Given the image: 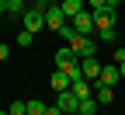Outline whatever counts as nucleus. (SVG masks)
I'll return each instance as SVG.
<instances>
[{"label":"nucleus","mask_w":125,"mask_h":115,"mask_svg":"<svg viewBox=\"0 0 125 115\" xmlns=\"http://www.w3.org/2000/svg\"><path fill=\"white\" fill-rule=\"evenodd\" d=\"M49 115H66V112H62L59 105H49Z\"/></svg>","instance_id":"nucleus-23"},{"label":"nucleus","mask_w":125,"mask_h":115,"mask_svg":"<svg viewBox=\"0 0 125 115\" xmlns=\"http://www.w3.org/2000/svg\"><path fill=\"white\" fill-rule=\"evenodd\" d=\"M94 98H97V105H111L115 101V87H104V84H94Z\"/></svg>","instance_id":"nucleus-11"},{"label":"nucleus","mask_w":125,"mask_h":115,"mask_svg":"<svg viewBox=\"0 0 125 115\" xmlns=\"http://www.w3.org/2000/svg\"><path fill=\"white\" fill-rule=\"evenodd\" d=\"M73 91H76V98H90L94 94V84H90V80H76Z\"/></svg>","instance_id":"nucleus-14"},{"label":"nucleus","mask_w":125,"mask_h":115,"mask_svg":"<svg viewBox=\"0 0 125 115\" xmlns=\"http://www.w3.org/2000/svg\"><path fill=\"white\" fill-rule=\"evenodd\" d=\"M21 25L31 31V35H35V31H42V28H45V11H42V7H28V11L21 14Z\"/></svg>","instance_id":"nucleus-3"},{"label":"nucleus","mask_w":125,"mask_h":115,"mask_svg":"<svg viewBox=\"0 0 125 115\" xmlns=\"http://www.w3.org/2000/svg\"><path fill=\"white\" fill-rule=\"evenodd\" d=\"M31 42H35V35H31L28 28H21V31H18V45L24 49V45H31Z\"/></svg>","instance_id":"nucleus-17"},{"label":"nucleus","mask_w":125,"mask_h":115,"mask_svg":"<svg viewBox=\"0 0 125 115\" xmlns=\"http://www.w3.org/2000/svg\"><path fill=\"white\" fill-rule=\"evenodd\" d=\"M59 7H62V14H66V18L73 21L80 11H87V0H59Z\"/></svg>","instance_id":"nucleus-9"},{"label":"nucleus","mask_w":125,"mask_h":115,"mask_svg":"<svg viewBox=\"0 0 125 115\" xmlns=\"http://www.w3.org/2000/svg\"><path fill=\"white\" fill-rule=\"evenodd\" d=\"M56 105H59L62 112H76V105H80V98H76V91L70 87V91H59V98H56Z\"/></svg>","instance_id":"nucleus-8"},{"label":"nucleus","mask_w":125,"mask_h":115,"mask_svg":"<svg viewBox=\"0 0 125 115\" xmlns=\"http://www.w3.org/2000/svg\"><path fill=\"white\" fill-rule=\"evenodd\" d=\"M70 49L76 56H97V38L94 35H80V31H76V35L70 38Z\"/></svg>","instance_id":"nucleus-1"},{"label":"nucleus","mask_w":125,"mask_h":115,"mask_svg":"<svg viewBox=\"0 0 125 115\" xmlns=\"http://www.w3.org/2000/svg\"><path fill=\"white\" fill-rule=\"evenodd\" d=\"M115 25H118V7H104V11L94 14V31L97 28H115Z\"/></svg>","instance_id":"nucleus-5"},{"label":"nucleus","mask_w":125,"mask_h":115,"mask_svg":"<svg viewBox=\"0 0 125 115\" xmlns=\"http://www.w3.org/2000/svg\"><path fill=\"white\" fill-rule=\"evenodd\" d=\"M115 38H118L115 28H97V42H115Z\"/></svg>","instance_id":"nucleus-16"},{"label":"nucleus","mask_w":125,"mask_h":115,"mask_svg":"<svg viewBox=\"0 0 125 115\" xmlns=\"http://www.w3.org/2000/svg\"><path fill=\"white\" fill-rule=\"evenodd\" d=\"M49 4H52V0H31V7H42V11L49 7Z\"/></svg>","instance_id":"nucleus-21"},{"label":"nucleus","mask_w":125,"mask_h":115,"mask_svg":"<svg viewBox=\"0 0 125 115\" xmlns=\"http://www.w3.org/2000/svg\"><path fill=\"white\" fill-rule=\"evenodd\" d=\"M104 7H108V0H87V11H94V14L104 11Z\"/></svg>","instance_id":"nucleus-19"},{"label":"nucleus","mask_w":125,"mask_h":115,"mask_svg":"<svg viewBox=\"0 0 125 115\" xmlns=\"http://www.w3.org/2000/svg\"><path fill=\"white\" fill-rule=\"evenodd\" d=\"M97 108H101V105H97V98H94V94H90V98H80V105H76L80 115H97Z\"/></svg>","instance_id":"nucleus-12"},{"label":"nucleus","mask_w":125,"mask_h":115,"mask_svg":"<svg viewBox=\"0 0 125 115\" xmlns=\"http://www.w3.org/2000/svg\"><path fill=\"white\" fill-rule=\"evenodd\" d=\"M70 18H66V14H62V7H59V0H52V4L49 7H45V28H49V31H59L62 25H66Z\"/></svg>","instance_id":"nucleus-2"},{"label":"nucleus","mask_w":125,"mask_h":115,"mask_svg":"<svg viewBox=\"0 0 125 115\" xmlns=\"http://www.w3.org/2000/svg\"><path fill=\"white\" fill-rule=\"evenodd\" d=\"M4 4H7V14H10V18H21V14L28 11V0H4Z\"/></svg>","instance_id":"nucleus-13"},{"label":"nucleus","mask_w":125,"mask_h":115,"mask_svg":"<svg viewBox=\"0 0 125 115\" xmlns=\"http://www.w3.org/2000/svg\"><path fill=\"white\" fill-rule=\"evenodd\" d=\"M118 4H122V0H108V7H118Z\"/></svg>","instance_id":"nucleus-24"},{"label":"nucleus","mask_w":125,"mask_h":115,"mask_svg":"<svg viewBox=\"0 0 125 115\" xmlns=\"http://www.w3.org/2000/svg\"><path fill=\"white\" fill-rule=\"evenodd\" d=\"M118 80H122V70H118V63H104V66H101V77L94 80V84H104V87H115Z\"/></svg>","instance_id":"nucleus-4"},{"label":"nucleus","mask_w":125,"mask_h":115,"mask_svg":"<svg viewBox=\"0 0 125 115\" xmlns=\"http://www.w3.org/2000/svg\"><path fill=\"white\" fill-rule=\"evenodd\" d=\"M10 115H28V101H14L10 105Z\"/></svg>","instance_id":"nucleus-18"},{"label":"nucleus","mask_w":125,"mask_h":115,"mask_svg":"<svg viewBox=\"0 0 125 115\" xmlns=\"http://www.w3.org/2000/svg\"><path fill=\"white\" fill-rule=\"evenodd\" d=\"M7 56H10V45H7V42H0V63H4Z\"/></svg>","instance_id":"nucleus-20"},{"label":"nucleus","mask_w":125,"mask_h":115,"mask_svg":"<svg viewBox=\"0 0 125 115\" xmlns=\"http://www.w3.org/2000/svg\"><path fill=\"white\" fill-rule=\"evenodd\" d=\"M28 115H49V105L45 101H28Z\"/></svg>","instance_id":"nucleus-15"},{"label":"nucleus","mask_w":125,"mask_h":115,"mask_svg":"<svg viewBox=\"0 0 125 115\" xmlns=\"http://www.w3.org/2000/svg\"><path fill=\"white\" fill-rule=\"evenodd\" d=\"M118 70H122V77H125V59H122V63H118Z\"/></svg>","instance_id":"nucleus-25"},{"label":"nucleus","mask_w":125,"mask_h":115,"mask_svg":"<svg viewBox=\"0 0 125 115\" xmlns=\"http://www.w3.org/2000/svg\"><path fill=\"white\" fill-rule=\"evenodd\" d=\"M80 70H83L87 80H97V77H101V59H97V56H83V59H80Z\"/></svg>","instance_id":"nucleus-7"},{"label":"nucleus","mask_w":125,"mask_h":115,"mask_svg":"<svg viewBox=\"0 0 125 115\" xmlns=\"http://www.w3.org/2000/svg\"><path fill=\"white\" fill-rule=\"evenodd\" d=\"M49 87H52V91L59 94V91H70L73 84H70V77L62 73V70H52V77H49Z\"/></svg>","instance_id":"nucleus-10"},{"label":"nucleus","mask_w":125,"mask_h":115,"mask_svg":"<svg viewBox=\"0 0 125 115\" xmlns=\"http://www.w3.org/2000/svg\"><path fill=\"white\" fill-rule=\"evenodd\" d=\"M111 59H115V63H122V59H125V49H115V56H111Z\"/></svg>","instance_id":"nucleus-22"},{"label":"nucleus","mask_w":125,"mask_h":115,"mask_svg":"<svg viewBox=\"0 0 125 115\" xmlns=\"http://www.w3.org/2000/svg\"><path fill=\"white\" fill-rule=\"evenodd\" d=\"M70 25L80 31V35H94V11H80V14H76Z\"/></svg>","instance_id":"nucleus-6"},{"label":"nucleus","mask_w":125,"mask_h":115,"mask_svg":"<svg viewBox=\"0 0 125 115\" xmlns=\"http://www.w3.org/2000/svg\"><path fill=\"white\" fill-rule=\"evenodd\" d=\"M66 115H80V112H66Z\"/></svg>","instance_id":"nucleus-26"}]
</instances>
